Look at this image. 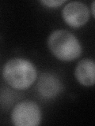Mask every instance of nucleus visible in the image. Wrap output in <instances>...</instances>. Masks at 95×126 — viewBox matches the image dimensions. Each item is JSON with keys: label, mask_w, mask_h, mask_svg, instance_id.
Masks as SVG:
<instances>
[{"label": "nucleus", "mask_w": 95, "mask_h": 126, "mask_svg": "<svg viewBox=\"0 0 95 126\" xmlns=\"http://www.w3.org/2000/svg\"><path fill=\"white\" fill-rule=\"evenodd\" d=\"M41 110L34 102L23 101L14 106L11 121L16 126H37L41 121Z\"/></svg>", "instance_id": "obj_3"}, {"label": "nucleus", "mask_w": 95, "mask_h": 126, "mask_svg": "<svg viewBox=\"0 0 95 126\" xmlns=\"http://www.w3.org/2000/svg\"><path fill=\"white\" fill-rule=\"evenodd\" d=\"M94 5H95V2H92V5H91V10H92V14H93V17H94L95 16V13H94Z\"/></svg>", "instance_id": "obj_8"}, {"label": "nucleus", "mask_w": 95, "mask_h": 126, "mask_svg": "<svg viewBox=\"0 0 95 126\" xmlns=\"http://www.w3.org/2000/svg\"><path fill=\"white\" fill-rule=\"evenodd\" d=\"M48 46L54 56L63 62L78 58L82 51L77 37L63 29L55 30L51 33L48 39Z\"/></svg>", "instance_id": "obj_2"}, {"label": "nucleus", "mask_w": 95, "mask_h": 126, "mask_svg": "<svg viewBox=\"0 0 95 126\" xmlns=\"http://www.w3.org/2000/svg\"><path fill=\"white\" fill-rule=\"evenodd\" d=\"M2 77L11 88L25 90L37 80V73L34 65L29 60L15 58L8 61L2 69Z\"/></svg>", "instance_id": "obj_1"}, {"label": "nucleus", "mask_w": 95, "mask_h": 126, "mask_svg": "<svg viewBox=\"0 0 95 126\" xmlns=\"http://www.w3.org/2000/svg\"><path fill=\"white\" fill-rule=\"evenodd\" d=\"M62 16L69 26L77 29L88 21L90 10L86 5L81 2H71L63 9Z\"/></svg>", "instance_id": "obj_4"}, {"label": "nucleus", "mask_w": 95, "mask_h": 126, "mask_svg": "<svg viewBox=\"0 0 95 126\" xmlns=\"http://www.w3.org/2000/svg\"><path fill=\"white\" fill-rule=\"evenodd\" d=\"M37 89L42 96L45 98H53L60 92L61 84L56 77L50 73H44L40 77Z\"/></svg>", "instance_id": "obj_6"}, {"label": "nucleus", "mask_w": 95, "mask_h": 126, "mask_svg": "<svg viewBox=\"0 0 95 126\" xmlns=\"http://www.w3.org/2000/svg\"><path fill=\"white\" fill-rule=\"evenodd\" d=\"M74 75L77 80L83 86H93L95 82V63L89 58L82 59L75 68Z\"/></svg>", "instance_id": "obj_5"}, {"label": "nucleus", "mask_w": 95, "mask_h": 126, "mask_svg": "<svg viewBox=\"0 0 95 126\" xmlns=\"http://www.w3.org/2000/svg\"><path fill=\"white\" fill-rule=\"evenodd\" d=\"M65 2L64 0H42L41 1V3L44 6H46L50 8H56L60 6Z\"/></svg>", "instance_id": "obj_7"}]
</instances>
